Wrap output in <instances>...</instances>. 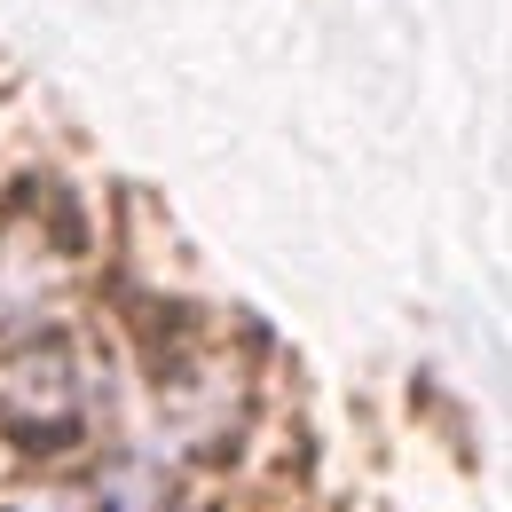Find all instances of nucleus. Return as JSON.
<instances>
[{
    "instance_id": "f257e3e1",
    "label": "nucleus",
    "mask_w": 512,
    "mask_h": 512,
    "mask_svg": "<svg viewBox=\"0 0 512 512\" xmlns=\"http://www.w3.org/2000/svg\"><path fill=\"white\" fill-rule=\"evenodd\" d=\"M0 410H8V418H32V410H48L56 426L71 418V363L48 347V339L0 363Z\"/></svg>"
}]
</instances>
